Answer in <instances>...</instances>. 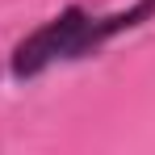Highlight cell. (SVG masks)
I'll use <instances>...</instances> for the list:
<instances>
[{"mask_svg":"<svg viewBox=\"0 0 155 155\" xmlns=\"http://www.w3.org/2000/svg\"><path fill=\"white\" fill-rule=\"evenodd\" d=\"M155 13V0H138L130 4L126 13H113V17H88L84 8H63L54 21H46L42 29H34L25 42L13 54V76L29 80L38 71H46L51 63H63V59H80V54L105 46L113 34L122 29H134L138 21H147Z\"/></svg>","mask_w":155,"mask_h":155,"instance_id":"obj_1","label":"cell"}]
</instances>
